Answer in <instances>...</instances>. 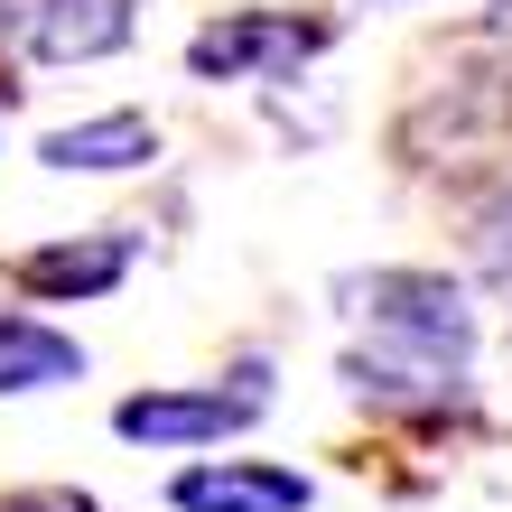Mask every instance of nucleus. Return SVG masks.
<instances>
[{
  "mask_svg": "<svg viewBox=\"0 0 512 512\" xmlns=\"http://www.w3.org/2000/svg\"><path fill=\"white\" fill-rule=\"evenodd\" d=\"M336 47V19H289V10H224L187 38V75L196 84H280L308 56Z\"/></svg>",
  "mask_w": 512,
  "mask_h": 512,
  "instance_id": "nucleus-3",
  "label": "nucleus"
},
{
  "mask_svg": "<svg viewBox=\"0 0 512 512\" xmlns=\"http://www.w3.org/2000/svg\"><path fill=\"white\" fill-rule=\"evenodd\" d=\"M168 503L177 512H308L317 485L298 466H270V457H196V466H177Z\"/></svg>",
  "mask_w": 512,
  "mask_h": 512,
  "instance_id": "nucleus-4",
  "label": "nucleus"
},
{
  "mask_svg": "<svg viewBox=\"0 0 512 512\" xmlns=\"http://www.w3.org/2000/svg\"><path fill=\"white\" fill-rule=\"evenodd\" d=\"M364 317H373V345H391V354L457 364V373L475 364V298H466V280H447V270H373Z\"/></svg>",
  "mask_w": 512,
  "mask_h": 512,
  "instance_id": "nucleus-1",
  "label": "nucleus"
},
{
  "mask_svg": "<svg viewBox=\"0 0 512 512\" xmlns=\"http://www.w3.org/2000/svg\"><path fill=\"white\" fill-rule=\"evenodd\" d=\"M364 10H410V0H364Z\"/></svg>",
  "mask_w": 512,
  "mask_h": 512,
  "instance_id": "nucleus-12",
  "label": "nucleus"
},
{
  "mask_svg": "<svg viewBox=\"0 0 512 512\" xmlns=\"http://www.w3.org/2000/svg\"><path fill=\"white\" fill-rule=\"evenodd\" d=\"M261 410H270V364H233V391H224V382H205V391H131V401L112 410V429H122L131 447L196 457V447L243 438Z\"/></svg>",
  "mask_w": 512,
  "mask_h": 512,
  "instance_id": "nucleus-2",
  "label": "nucleus"
},
{
  "mask_svg": "<svg viewBox=\"0 0 512 512\" xmlns=\"http://www.w3.org/2000/svg\"><path fill=\"white\" fill-rule=\"evenodd\" d=\"M38 159L56 177H122V168L159 159V122H149V112H84V122L38 140Z\"/></svg>",
  "mask_w": 512,
  "mask_h": 512,
  "instance_id": "nucleus-6",
  "label": "nucleus"
},
{
  "mask_svg": "<svg viewBox=\"0 0 512 512\" xmlns=\"http://www.w3.org/2000/svg\"><path fill=\"white\" fill-rule=\"evenodd\" d=\"M0 512H103V503L75 485H19V494H0Z\"/></svg>",
  "mask_w": 512,
  "mask_h": 512,
  "instance_id": "nucleus-10",
  "label": "nucleus"
},
{
  "mask_svg": "<svg viewBox=\"0 0 512 512\" xmlns=\"http://www.w3.org/2000/svg\"><path fill=\"white\" fill-rule=\"evenodd\" d=\"M84 382V345L66 336V326L47 317H0V401H19V391H66Z\"/></svg>",
  "mask_w": 512,
  "mask_h": 512,
  "instance_id": "nucleus-8",
  "label": "nucleus"
},
{
  "mask_svg": "<svg viewBox=\"0 0 512 512\" xmlns=\"http://www.w3.org/2000/svg\"><path fill=\"white\" fill-rule=\"evenodd\" d=\"M28 28V56L38 66H94V56H122L131 47V0H38L19 19Z\"/></svg>",
  "mask_w": 512,
  "mask_h": 512,
  "instance_id": "nucleus-5",
  "label": "nucleus"
},
{
  "mask_svg": "<svg viewBox=\"0 0 512 512\" xmlns=\"http://www.w3.org/2000/svg\"><path fill=\"white\" fill-rule=\"evenodd\" d=\"M466 243H475V270L512 289V177L485 196V215H475V233H466Z\"/></svg>",
  "mask_w": 512,
  "mask_h": 512,
  "instance_id": "nucleus-9",
  "label": "nucleus"
},
{
  "mask_svg": "<svg viewBox=\"0 0 512 512\" xmlns=\"http://www.w3.org/2000/svg\"><path fill=\"white\" fill-rule=\"evenodd\" d=\"M122 270H131V233H103V243H47V252H19L10 280L28 298H103V289H122Z\"/></svg>",
  "mask_w": 512,
  "mask_h": 512,
  "instance_id": "nucleus-7",
  "label": "nucleus"
},
{
  "mask_svg": "<svg viewBox=\"0 0 512 512\" xmlns=\"http://www.w3.org/2000/svg\"><path fill=\"white\" fill-rule=\"evenodd\" d=\"M485 38H512V0H485Z\"/></svg>",
  "mask_w": 512,
  "mask_h": 512,
  "instance_id": "nucleus-11",
  "label": "nucleus"
}]
</instances>
